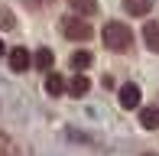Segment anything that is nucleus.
I'll use <instances>...</instances> for the list:
<instances>
[{
  "instance_id": "nucleus-1",
  "label": "nucleus",
  "mask_w": 159,
  "mask_h": 156,
  "mask_svg": "<svg viewBox=\"0 0 159 156\" xmlns=\"http://www.w3.org/2000/svg\"><path fill=\"white\" fill-rule=\"evenodd\" d=\"M101 36H104V46L114 49V52H124V49L133 46V33H130V26L117 23V20H114V23H107Z\"/></svg>"
},
{
  "instance_id": "nucleus-2",
  "label": "nucleus",
  "mask_w": 159,
  "mask_h": 156,
  "mask_svg": "<svg viewBox=\"0 0 159 156\" xmlns=\"http://www.w3.org/2000/svg\"><path fill=\"white\" fill-rule=\"evenodd\" d=\"M59 30H62V36H68V39H75V42L91 39V33H94L88 26V16H62Z\"/></svg>"
},
{
  "instance_id": "nucleus-3",
  "label": "nucleus",
  "mask_w": 159,
  "mask_h": 156,
  "mask_svg": "<svg viewBox=\"0 0 159 156\" xmlns=\"http://www.w3.org/2000/svg\"><path fill=\"white\" fill-rule=\"evenodd\" d=\"M120 108H127V111H133V108H140V85H133V81H127L124 88H120Z\"/></svg>"
},
{
  "instance_id": "nucleus-4",
  "label": "nucleus",
  "mask_w": 159,
  "mask_h": 156,
  "mask_svg": "<svg viewBox=\"0 0 159 156\" xmlns=\"http://www.w3.org/2000/svg\"><path fill=\"white\" fill-rule=\"evenodd\" d=\"M10 68L13 72H26L30 68V49H23V46L10 49Z\"/></svg>"
},
{
  "instance_id": "nucleus-5",
  "label": "nucleus",
  "mask_w": 159,
  "mask_h": 156,
  "mask_svg": "<svg viewBox=\"0 0 159 156\" xmlns=\"http://www.w3.org/2000/svg\"><path fill=\"white\" fill-rule=\"evenodd\" d=\"M140 124L146 127V130H159V108H140Z\"/></svg>"
},
{
  "instance_id": "nucleus-6",
  "label": "nucleus",
  "mask_w": 159,
  "mask_h": 156,
  "mask_svg": "<svg viewBox=\"0 0 159 156\" xmlns=\"http://www.w3.org/2000/svg\"><path fill=\"white\" fill-rule=\"evenodd\" d=\"M88 88H91V81H88V75H81V72L68 81V94H75V98H84V94H88Z\"/></svg>"
},
{
  "instance_id": "nucleus-7",
  "label": "nucleus",
  "mask_w": 159,
  "mask_h": 156,
  "mask_svg": "<svg viewBox=\"0 0 159 156\" xmlns=\"http://www.w3.org/2000/svg\"><path fill=\"white\" fill-rule=\"evenodd\" d=\"M143 42L149 46V52H159V23H146L143 26Z\"/></svg>"
},
{
  "instance_id": "nucleus-8",
  "label": "nucleus",
  "mask_w": 159,
  "mask_h": 156,
  "mask_svg": "<svg viewBox=\"0 0 159 156\" xmlns=\"http://www.w3.org/2000/svg\"><path fill=\"white\" fill-rule=\"evenodd\" d=\"M149 7H153V0H124V10L130 16H146Z\"/></svg>"
},
{
  "instance_id": "nucleus-9",
  "label": "nucleus",
  "mask_w": 159,
  "mask_h": 156,
  "mask_svg": "<svg viewBox=\"0 0 159 156\" xmlns=\"http://www.w3.org/2000/svg\"><path fill=\"white\" fill-rule=\"evenodd\" d=\"M68 3H71V10L81 13V16H94L98 13V0H68Z\"/></svg>"
},
{
  "instance_id": "nucleus-10",
  "label": "nucleus",
  "mask_w": 159,
  "mask_h": 156,
  "mask_svg": "<svg viewBox=\"0 0 159 156\" xmlns=\"http://www.w3.org/2000/svg\"><path fill=\"white\" fill-rule=\"evenodd\" d=\"M91 62H94V55H91V52H84V49L71 55V68H75V72H84V68H91Z\"/></svg>"
},
{
  "instance_id": "nucleus-11",
  "label": "nucleus",
  "mask_w": 159,
  "mask_h": 156,
  "mask_svg": "<svg viewBox=\"0 0 159 156\" xmlns=\"http://www.w3.org/2000/svg\"><path fill=\"white\" fill-rule=\"evenodd\" d=\"M46 91H49V94H62V91H68V85H65L62 75H49L46 78Z\"/></svg>"
},
{
  "instance_id": "nucleus-12",
  "label": "nucleus",
  "mask_w": 159,
  "mask_h": 156,
  "mask_svg": "<svg viewBox=\"0 0 159 156\" xmlns=\"http://www.w3.org/2000/svg\"><path fill=\"white\" fill-rule=\"evenodd\" d=\"M36 65L39 68H52V49H39V52H36Z\"/></svg>"
},
{
  "instance_id": "nucleus-13",
  "label": "nucleus",
  "mask_w": 159,
  "mask_h": 156,
  "mask_svg": "<svg viewBox=\"0 0 159 156\" xmlns=\"http://www.w3.org/2000/svg\"><path fill=\"white\" fill-rule=\"evenodd\" d=\"M16 26V20H13V13L7 10V7H0V30H13Z\"/></svg>"
},
{
  "instance_id": "nucleus-14",
  "label": "nucleus",
  "mask_w": 159,
  "mask_h": 156,
  "mask_svg": "<svg viewBox=\"0 0 159 156\" xmlns=\"http://www.w3.org/2000/svg\"><path fill=\"white\" fill-rule=\"evenodd\" d=\"M46 3H52V0H26V7H46Z\"/></svg>"
},
{
  "instance_id": "nucleus-15",
  "label": "nucleus",
  "mask_w": 159,
  "mask_h": 156,
  "mask_svg": "<svg viewBox=\"0 0 159 156\" xmlns=\"http://www.w3.org/2000/svg\"><path fill=\"white\" fill-rule=\"evenodd\" d=\"M3 52H7V49H3V42H0V55H3Z\"/></svg>"
},
{
  "instance_id": "nucleus-16",
  "label": "nucleus",
  "mask_w": 159,
  "mask_h": 156,
  "mask_svg": "<svg viewBox=\"0 0 159 156\" xmlns=\"http://www.w3.org/2000/svg\"><path fill=\"white\" fill-rule=\"evenodd\" d=\"M146 156H156V153H146Z\"/></svg>"
}]
</instances>
